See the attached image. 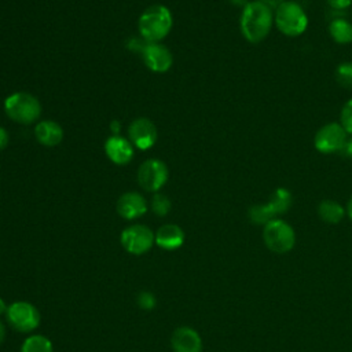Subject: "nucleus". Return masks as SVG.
<instances>
[{"label":"nucleus","mask_w":352,"mask_h":352,"mask_svg":"<svg viewBox=\"0 0 352 352\" xmlns=\"http://www.w3.org/2000/svg\"><path fill=\"white\" fill-rule=\"evenodd\" d=\"M274 25V10L267 4L253 0L242 8L239 26L242 36L252 44L261 43Z\"/></svg>","instance_id":"obj_1"},{"label":"nucleus","mask_w":352,"mask_h":352,"mask_svg":"<svg viewBox=\"0 0 352 352\" xmlns=\"http://www.w3.org/2000/svg\"><path fill=\"white\" fill-rule=\"evenodd\" d=\"M172 25V12L162 4H154L146 8L138 22L140 37L147 43H160L168 36Z\"/></svg>","instance_id":"obj_2"},{"label":"nucleus","mask_w":352,"mask_h":352,"mask_svg":"<svg viewBox=\"0 0 352 352\" xmlns=\"http://www.w3.org/2000/svg\"><path fill=\"white\" fill-rule=\"evenodd\" d=\"M274 22L278 30L287 37L301 36L308 28V16L296 1L283 0L274 11Z\"/></svg>","instance_id":"obj_3"},{"label":"nucleus","mask_w":352,"mask_h":352,"mask_svg":"<svg viewBox=\"0 0 352 352\" xmlns=\"http://www.w3.org/2000/svg\"><path fill=\"white\" fill-rule=\"evenodd\" d=\"M4 111L18 124H32L41 114V104L37 98L28 92H14L4 100Z\"/></svg>","instance_id":"obj_4"},{"label":"nucleus","mask_w":352,"mask_h":352,"mask_svg":"<svg viewBox=\"0 0 352 352\" xmlns=\"http://www.w3.org/2000/svg\"><path fill=\"white\" fill-rule=\"evenodd\" d=\"M263 241L271 252L285 254L294 248L296 232L289 223L276 217L264 226Z\"/></svg>","instance_id":"obj_5"},{"label":"nucleus","mask_w":352,"mask_h":352,"mask_svg":"<svg viewBox=\"0 0 352 352\" xmlns=\"http://www.w3.org/2000/svg\"><path fill=\"white\" fill-rule=\"evenodd\" d=\"M6 318L8 324L19 333H30L40 324L38 309L28 301H16L8 305Z\"/></svg>","instance_id":"obj_6"},{"label":"nucleus","mask_w":352,"mask_h":352,"mask_svg":"<svg viewBox=\"0 0 352 352\" xmlns=\"http://www.w3.org/2000/svg\"><path fill=\"white\" fill-rule=\"evenodd\" d=\"M348 142V133L340 122H329L318 129L314 138L315 148L322 154L342 151Z\"/></svg>","instance_id":"obj_7"},{"label":"nucleus","mask_w":352,"mask_h":352,"mask_svg":"<svg viewBox=\"0 0 352 352\" xmlns=\"http://www.w3.org/2000/svg\"><path fill=\"white\" fill-rule=\"evenodd\" d=\"M122 248L131 254H144L155 243L154 232L144 224H132L122 230L120 236Z\"/></svg>","instance_id":"obj_8"},{"label":"nucleus","mask_w":352,"mask_h":352,"mask_svg":"<svg viewBox=\"0 0 352 352\" xmlns=\"http://www.w3.org/2000/svg\"><path fill=\"white\" fill-rule=\"evenodd\" d=\"M168 177H169L168 166L157 158L144 161L138 170L139 186L148 192L160 191L168 182Z\"/></svg>","instance_id":"obj_9"},{"label":"nucleus","mask_w":352,"mask_h":352,"mask_svg":"<svg viewBox=\"0 0 352 352\" xmlns=\"http://www.w3.org/2000/svg\"><path fill=\"white\" fill-rule=\"evenodd\" d=\"M129 142L139 150H147L157 142V128L148 118H136L128 128Z\"/></svg>","instance_id":"obj_10"},{"label":"nucleus","mask_w":352,"mask_h":352,"mask_svg":"<svg viewBox=\"0 0 352 352\" xmlns=\"http://www.w3.org/2000/svg\"><path fill=\"white\" fill-rule=\"evenodd\" d=\"M142 58L144 65L155 73L168 72L173 63L170 51L161 43H147L142 52Z\"/></svg>","instance_id":"obj_11"},{"label":"nucleus","mask_w":352,"mask_h":352,"mask_svg":"<svg viewBox=\"0 0 352 352\" xmlns=\"http://www.w3.org/2000/svg\"><path fill=\"white\" fill-rule=\"evenodd\" d=\"M116 209L122 219L135 220L147 212V201L142 194L129 191L118 198Z\"/></svg>","instance_id":"obj_12"},{"label":"nucleus","mask_w":352,"mask_h":352,"mask_svg":"<svg viewBox=\"0 0 352 352\" xmlns=\"http://www.w3.org/2000/svg\"><path fill=\"white\" fill-rule=\"evenodd\" d=\"M173 352H201L202 340L197 330L188 326L177 327L170 338Z\"/></svg>","instance_id":"obj_13"},{"label":"nucleus","mask_w":352,"mask_h":352,"mask_svg":"<svg viewBox=\"0 0 352 352\" xmlns=\"http://www.w3.org/2000/svg\"><path fill=\"white\" fill-rule=\"evenodd\" d=\"M104 153L111 162L125 165L133 157V144L121 135H111L104 142Z\"/></svg>","instance_id":"obj_14"},{"label":"nucleus","mask_w":352,"mask_h":352,"mask_svg":"<svg viewBox=\"0 0 352 352\" xmlns=\"http://www.w3.org/2000/svg\"><path fill=\"white\" fill-rule=\"evenodd\" d=\"M154 241L164 250H176L184 243V232L176 224H164L154 234Z\"/></svg>","instance_id":"obj_15"},{"label":"nucleus","mask_w":352,"mask_h":352,"mask_svg":"<svg viewBox=\"0 0 352 352\" xmlns=\"http://www.w3.org/2000/svg\"><path fill=\"white\" fill-rule=\"evenodd\" d=\"M34 136L38 143L47 147H54L59 144L63 139V129L62 126L51 120H44L36 124L34 126Z\"/></svg>","instance_id":"obj_16"},{"label":"nucleus","mask_w":352,"mask_h":352,"mask_svg":"<svg viewBox=\"0 0 352 352\" xmlns=\"http://www.w3.org/2000/svg\"><path fill=\"white\" fill-rule=\"evenodd\" d=\"M318 214L324 223L337 224L344 219L346 210L340 202L334 199H323L318 205Z\"/></svg>","instance_id":"obj_17"},{"label":"nucleus","mask_w":352,"mask_h":352,"mask_svg":"<svg viewBox=\"0 0 352 352\" xmlns=\"http://www.w3.org/2000/svg\"><path fill=\"white\" fill-rule=\"evenodd\" d=\"M329 33L337 44L352 43V23L345 18H334L329 25Z\"/></svg>","instance_id":"obj_18"},{"label":"nucleus","mask_w":352,"mask_h":352,"mask_svg":"<svg viewBox=\"0 0 352 352\" xmlns=\"http://www.w3.org/2000/svg\"><path fill=\"white\" fill-rule=\"evenodd\" d=\"M268 204L272 206L276 216H279V214L286 213L290 209V206L293 204V195L287 188L278 187L271 194V197L268 199Z\"/></svg>","instance_id":"obj_19"},{"label":"nucleus","mask_w":352,"mask_h":352,"mask_svg":"<svg viewBox=\"0 0 352 352\" xmlns=\"http://www.w3.org/2000/svg\"><path fill=\"white\" fill-rule=\"evenodd\" d=\"M248 217L253 224L265 226L271 220L276 219V213L272 209V206L267 202V204H257L250 206L248 210Z\"/></svg>","instance_id":"obj_20"},{"label":"nucleus","mask_w":352,"mask_h":352,"mask_svg":"<svg viewBox=\"0 0 352 352\" xmlns=\"http://www.w3.org/2000/svg\"><path fill=\"white\" fill-rule=\"evenodd\" d=\"M21 352H54V346L45 336L32 334L23 341Z\"/></svg>","instance_id":"obj_21"},{"label":"nucleus","mask_w":352,"mask_h":352,"mask_svg":"<svg viewBox=\"0 0 352 352\" xmlns=\"http://www.w3.org/2000/svg\"><path fill=\"white\" fill-rule=\"evenodd\" d=\"M336 80L341 87L352 89V62H342L337 66Z\"/></svg>","instance_id":"obj_22"},{"label":"nucleus","mask_w":352,"mask_h":352,"mask_svg":"<svg viewBox=\"0 0 352 352\" xmlns=\"http://www.w3.org/2000/svg\"><path fill=\"white\" fill-rule=\"evenodd\" d=\"M170 201L166 195L161 194V192H155L153 199H151V210L157 214V216H166L170 210Z\"/></svg>","instance_id":"obj_23"},{"label":"nucleus","mask_w":352,"mask_h":352,"mask_svg":"<svg viewBox=\"0 0 352 352\" xmlns=\"http://www.w3.org/2000/svg\"><path fill=\"white\" fill-rule=\"evenodd\" d=\"M340 124L348 135H352V98L348 99L341 109Z\"/></svg>","instance_id":"obj_24"},{"label":"nucleus","mask_w":352,"mask_h":352,"mask_svg":"<svg viewBox=\"0 0 352 352\" xmlns=\"http://www.w3.org/2000/svg\"><path fill=\"white\" fill-rule=\"evenodd\" d=\"M138 305L144 311H151L157 305V298L151 292H140L138 294Z\"/></svg>","instance_id":"obj_25"},{"label":"nucleus","mask_w":352,"mask_h":352,"mask_svg":"<svg viewBox=\"0 0 352 352\" xmlns=\"http://www.w3.org/2000/svg\"><path fill=\"white\" fill-rule=\"evenodd\" d=\"M146 44H147V41L144 40V38H138V37H132L128 43H126V47L131 50V51H133V52H139V54H142L143 52V50H144V47H146Z\"/></svg>","instance_id":"obj_26"},{"label":"nucleus","mask_w":352,"mask_h":352,"mask_svg":"<svg viewBox=\"0 0 352 352\" xmlns=\"http://www.w3.org/2000/svg\"><path fill=\"white\" fill-rule=\"evenodd\" d=\"M326 3L334 10H345L352 4V0H326Z\"/></svg>","instance_id":"obj_27"},{"label":"nucleus","mask_w":352,"mask_h":352,"mask_svg":"<svg viewBox=\"0 0 352 352\" xmlns=\"http://www.w3.org/2000/svg\"><path fill=\"white\" fill-rule=\"evenodd\" d=\"M8 143V132L0 126V150H3Z\"/></svg>","instance_id":"obj_28"},{"label":"nucleus","mask_w":352,"mask_h":352,"mask_svg":"<svg viewBox=\"0 0 352 352\" xmlns=\"http://www.w3.org/2000/svg\"><path fill=\"white\" fill-rule=\"evenodd\" d=\"M110 129L113 132V135H120V129H121V124L118 121H113L110 124Z\"/></svg>","instance_id":"obj_29"},{"label":"nucleus","mask_w":352,"mask_h":352,"mask_svg":"<svg viewBox=\"0 0 352 352\" xmlns=\"http://www.w3.org/2000/svg\"><path fill=\"white\" fill-rule=\"evenodd\" d=\"M232 6H236V7H245L246 4H249L252 0H228Z\"/></svg>","instance_id":"obj_30"},{"label":"nucleus","mask_w":352,"mask_h":352,"mask_svg":"<svg viewBox=\"0 0 352 352\" xmlns=\"http://www.w3.org/2000/svg\"><path fill=\"white\" fill-rule=\"evenodd\" d=\"M344 151H345V154H346L348 157L352 158V139H349V140L346 142V146H345Z\"/></svg>","instance_id":"obj_31"},{"label":"nucleus","mask_w":352,"mask_h":352,"mask_svg":"<svg viewBox=\"0 0 352 352\" xmlns=\"http://www.w3.org/2000/svg\"><path fill=\"white\" fill-rule=\"evenodd\" d=\"M4 338H6V326H4V323L0 320V345L3 344Z\"/></svg>","instance_id":"obj_32"},{"label":"nucleus","mask_w":352,"mask_h":352,"mask_svg":"<svg viewBox=\"0 0 352 352\" xmlns=\"http://www.w3.org/2000/svg\"><path fill=\"white\" fill-rule=\"evenodd\" d=\"M346 216L349 217V220L352 221V197L349 198V201H348V205H346Z\"/></svg>","instance_id":"obj_33"},{"label":"nucleus","mask_w":352,"mask_h":352,"mask_svg":"<svg viewBox=\"0 0 352 352\" xmlns=\"http://www.w3.org/2000/svg\"><path fill=\"white\" fill-rule=\"evenodd\" d=\"M7 308H8V305H7V304H6V301L0 297V315L6 314V312H7Z\"/></svg>","instance_id":"obj_34"},{"label":"nucleus","mask_w":352,"mask_h":352,"mask_svg":"<svg viewBox=\"0 0 352 352\" xmlns=\"http://www.w3.org/2000/svg\"><path fill=\"white\" fill-rule=\"evenodd\" d=\"M289 1H294V0H289Z\"/></svg>","instance_id":"obj_35"}]
</instances>
